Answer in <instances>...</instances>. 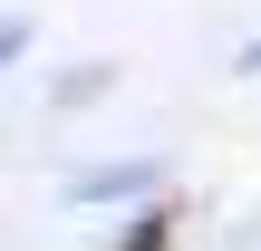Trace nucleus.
I'll use <instances>...</instances> for the list:
<instances>
[{
    "label": "nucleus",
    "mask_w": 261,
    "mask_h": 251,
    "mask_svg": "<svg viewBox=\"0 0 261 251\" xmlns=\"http://www.w3.org/2000/svg\"><path fill=\"white\" fill-rule=\"evenodd\" d=\"M10 48H19V29H0V58H10Z\"/></svg>",
    "instance_id": "obj_1"
}]
</instances>
